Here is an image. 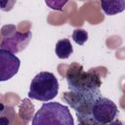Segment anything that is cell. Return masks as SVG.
<instances>
[{
	"label": "cell",
	"instance_id": "11",
	"mask_svg": "<svg viewBox=\"0 0 125 125\" xmlns=\"http://www.w3.org/2000/svg\"><path fill=\"white\" fill-rule=\"evenodd\" d=\"M68 1L69 0H45V3L52 10L62 11V8Z\"/></svg>",
	"mask_w": 125,
	"mask_h": 125
},
{
	"label": "cell",
	"instance_id": "13",
	"mask_svg": "<svg viewBox=\"0 0 125 125\" xmlns=\"http://www.w3.org/2000/svg\"><path fill=\"white\" fill-rule=\"evenodd\" d=\"M17 0H0V5H1V10L4 12H9L11 11L15 4H16Z\"/></svg>",
	"mask_w": 125,
	"mask_h": 125
},
{
	"label": "cell",
	"instance_id": "8",
	"mask_svg": "<svg viewBox=\"0 0 125 125\" xmlns=\"http://www.w3.org/2000/svg\"><path fill=\"white\" fill-rule=\"evenodd\" d=\"M101 7L105 15H116L125 10V0H101Z\"/></svg>",
	"mask_w": 125,
	"mask_h": 125
},
{
	"label": "cell",
	"instance_id": "3",
	"mask_svg": "<svg viewBox=\"0 0 125 125\" xmlns=\"http://www.w3.org/2000/svg\"><path fill=\"white\" fill-rule=\"evenodd\" d=\"M102 96L100 90L89 93H76L72 91L64 92L62 99L75 110L80 124H92V107L95 101Z\"/></svg>",
	"mask_w": 125,
	"mask_h": 125
},
{
	"label": "cell",
	"instance_id": "10",
	"mask_svg": "<svg viewBox=\"0 0 125 125\" xmlns=\"http://www.w3.org/2000/svg\"><path fill=\"white\" fill-rule=\"evenodd\" d=\"M72 39L73 41L78 45H83L88 40V33L85 29L82 28H76L73 30L72 33Z\"/></svg>",
	"mask_w": 125,
	"mask_h": 125
},
{
	"label": "cell",
	"instance_id": "4",
	"mask_svg": "<svg viewBox=\"0 0 125 125\" xmlns=\"http://www.w3.org/2000/svg\"><path fill=\"white\" fill-rule=\"evenodd\" d=\"M59 82L52 72L41 71L34 76L30 86L28 97L40 102H49L57 97Z\"/></svg>",
	"mask_w": 125,
	"mask_h": 125
},
{
	"label": "cell",
	"instance_id": "1",
	"mask_svg": "<svg viewBox=\"0 0 125 125\" xmlns=\"http://www.w3.org/2000/svg\"><path fill=\"white\" fill-rule=\"evenodd\" d=\"M66 82L69 91L76 93H89L100 90L102 86V80L99 73L90 69L84 70L81 64L73 62L66 71Z\"/></svg>",
	"mask_w": 125,
	"mask_h": 125
},
{
	"label": "cell",
	"instance_id": "7",
	"mask_svg": "<svg viewBox=\"0 0 125 125\" xmlns=\"http://www.w3.org/2000/svg\"><path fill=\"white\" fill-rule=\"evenodd\" d=\"M21 65L20 59L13 53L0 49V81H7L16 75Z\"/></svg>",
	"mask_w": 125,
	"mask_h": 125
},
{
	"label": "cell",
	"instance_id": "5",
	"mask_svg": "<svg viewBox=\"0 0 125 125\" xmlns=\"http://www.w3.org/2000/svg\"><path fill=\"white\" fill-rule=\"evenodd\" d=\"M31 37V31L22 33L18 31L15 25H5L2 28V41L0 49L7 50L13 54L21 52L28 45Z\"/></svg>",
	"mask_w": 125,
	"mask_h": 125
},
{
	"label": "cell",
	"instance_id": "9",
	"mask_svg": "<svg viewBox=\"0 0 125 125\" xmlns=\"http://www.w3.org/2000/svg\"><path fill=\"white\" fill-rule=\"evenodd\" d=\"M56 55L58 56L59 59H67L72 53H73V48L70 43V41L66 38L61 39L57 42L56 44Z\"/></svg>",
	"mask_w": 125,
	"mask_h": 125
},
{
	"label": "cell",
	"instance_id": "6",
	"mask_svg": "<svg viewBox=\"0 0 125 125\" xmlns=\"http://www.w3.org/2000/svg\"><path fill=\"white\" fill-rule=\"evenodd\" d=\"M91 114L92 124H114L117 122L119 110L111 100L101 96L95 101Z\"/></svg>",
	"mask_w": 125,
	"mask_h": 125
},
{
	"label": "cell",
	"instance_id": "2",
	"mask_svg": "<svg viewBox=\"0 0 125 125\" xmlns=\"http://www.w3.org/2000/svg\"><path fill=\"white\" fill-rule=\"evenodd\" d=\"M74 120L66 105L57 102L44 103L32 119V125H73Z\"/></svg>",
	"mask_w": 125,
	"mask_h": 125
},
{
	"label": "cell",
	"instance_id": "12",
	"mask_svg": "<svg viewBox=\"0 0 125 125\" xmlns=\"http://www.w3.org/2000/svg\"><path fill=\"white\" fill-rule=\"evenodd\" d=\"M21 102H22L21 104L23 105V108H24L25 110L23 111V113H21V114H20V117H21V119H24V117H25V113H28L29 117H32L33 110H34V106H33V104H30V103H28V100H23V101H21Z\"/></svg>",
	"mask_w": 125,
	"mask_h": 125
}]
</instances>
